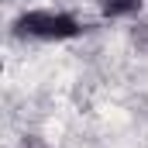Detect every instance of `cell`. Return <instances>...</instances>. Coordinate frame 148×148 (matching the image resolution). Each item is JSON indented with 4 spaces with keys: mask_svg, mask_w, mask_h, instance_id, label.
Returning <instances> with one entry per match:
<instances>
[{
    "mask_svg": "<svg viewBox=\"0 0 148 148\" xmlns=\"http://www.w3.org/2000/svg\"><path fill=\"white\" fill-rule=\"evenodd\" d=\"M17 31L41 41H66L79 35V21L62 10H28L17 17Z\"/></svg>",
    "mask_w": 148,
    "mask_h": 148,
    "instance_id": "6da1fadb",
    "label": "cell"
},
{
    "mask_svg": "<svg viewBox=\"0 0 148 148\" xmlns=\"http://www.w3.org/2000/svg\"><path fill=\"white\" fill-rule=\"evenodd\" d=\"M141 0H103V14L107 17H127V14H138Z\"/></svg>",
    "mask_w": 148,
    "mask_h": 148,
    "instance_id": "7a4b0ae2",
    "label": "cell"
}]
</instances>
